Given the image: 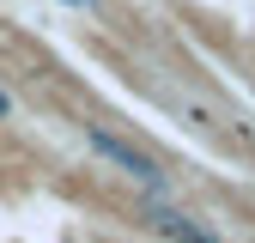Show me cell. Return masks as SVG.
<instances>
[{
    "instance_id": "obj_1",
    "label": "cell",
    "mask_w": 255,
    "mask_h": 243,
    "mask_svg": "<svg viewBox=\"0 0 255 243\" xmlns=\"http://www.w3.org/2000/svg\"><path fill=\"white\" fill-rule=\"evenodd\" d=\"M85 146L98 152V158H110V164H116L122 176H134V182H140L146 195H158V201L170 195V170L158 164L152 152H140L134 140H122V134H110V128H98V122H85Z\"/></svg>"
},
{
    "instance_id": "obj_2",
    "label": "cell",
    "mask_w": 255,
    "mask_h": 243,
    "mask_svg": "<svg viewBox=\"0 0 255 243\" xmlns=\"http://www.w3.org/2000/svg\"><path fill=\"white\" fill-rule=\"evenodd\" d=\"M140 219L164 237V243H225L219 231H207L201 219H188L176 201H158V195H140Z\"/></svg>"
},
{
    "instance_id": "obj_3",
    "label": "cell",
    "mask_w": 255,
    "mask_h": 243,
    "mask_svg": "<svg viewBox=\"0 0 255 243\" xmlns=\"http://www.w3.org/2000/svg\"><path fill=\"white\" fill-rule=\"evenodd\" d=\"M176 110H182V116H188V128H213V110H201V104H195V98H182V104H176Z\"/></svg>"
},
{
    "instance_id": "obj_4",
    "label": "cell",
    "mask_w": 255,
    "mask_h": 243,
    "mask_svg": "<svg viewBox=\"0 0 255 243\" xmlns=\"http://www.w3.org/2000/svg\"><path fill=\"white\" fill-rule=\"evenodd\" d=\"M61 6H79V12H98V0H61Z\"/></svg>"
},
{
    "instance_id": "obj_5",
    "label": "cell",
    "mask_w": 255,
    "mask_h": 243,
    "mask_svg": "<svg viewBox=\"0 0 255 243\" xmlns=\"http://www.w3.org/2000/svg\"><path fill=\"white\" fill-rule=\"evenodd\" d=\"M6 116H12V98H6V91H0V122H6Z\"/></svg>"
}]
</instances>
